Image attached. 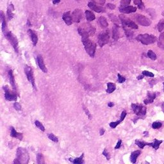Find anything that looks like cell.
<instances>
[{
	"instance_id": "6da1fadb",
	"label": "cell",
	"mask_w": 164,
	"mask_h": 164,
	"mask_svg": "<svg viewBox=\"0 0 164 164\" xmlns=\"http://www.w3.org/2000/svg\"><path fill=\"white\" fill-rule=\"evenodd\" d=\"M30 156L28 151L23 147H18L16 153V157L13 161V163H28L29 162Z\"/></svg>"
},
{
	"instance_id": "7a4b0ae2",
	"label": "cell",
	"mask_w": 164,
	"mask_h": 164,
	"mask_svg": "<svg viewBox=\"0 0 164 164\" xmlns=\"http://www.w3.org/2000/svg\"><path fill=\"white\" fill-rule=\"evenodd\" d=\"M81 41L84 45L85 50L92 58H94L96 50V44L89 37H81Z\"/></svg>"
},
{
	"instance_id": "3957f363",
	"label": "cell",
	"mask_w": 164,
	"mask_h": 164,
	"mask_svg": "<svg viewBox=\"0 0 164 164\" xmlns=\"http://www.w3.org/2000/svg\"><path fill=\"white\" fill-rule=\"evenodd\" d=\"M78 31L81 37H89L91 35H94L95 28L89 23H84L81 26L78 28Z\"/></svg>"
},
{
	"instance_id": "277c9868",
	"label": "cell",
	"mask_w": 164,
	"mask_h": 164,
	"mask_svg": "<svg viewBox=\"0 0 164 164\" xmlns=\"http://www.w3.org/2000/svg\"><path fill=\"white\" fill-rule=\"evenodd\" d=\"M136 39L144 45L153 44L156 41V38L154 35L149 34H140L136 37Z\"/></svg>"
},
{
	"instance_id": "5b68a950",
	"label": "cell",
	"mask_w": 164,
	"mask_h": 164,
	"mask_svg": "<svg viewBox=\"0 0 164 164\" xmlns=\"http://www.w3.org/2000/svg\"><path fill=\"white\" fill-rule=\"evenodd\" d=\"M5 37L6 39L9 41L10 44L13 47V50L16 53H19V42L17 37L15 35H13L11 31H8L6 34H5Z\"/></svg>"
},
{
	"instance_id": "8992f818",
	"label": "cell",
	"mask_w": 164,
	"mask_h": 164,
	"mask_svg": "<svg viewBox=\"0 0 164 164\" xmlns=\"http://www.w3.org/2000/svg\"><path fill=\"white\" fill-rule=\"evenodd\" d=\"M109 39H110V33H109L108 30H106L101 32L98 37L99 46L101 47H103L109 42Z\"/></svg>"
},
{
	"instance_id": "52a82bcc",
	"label": "cell",
	"mask_w": 164,
	"mask_h": 164,
	"mask_svg": "<svg viewBox=\"0 0 164 164\" xmlns=\"http://www.w3.org/2000/svg\"><path fill=\"white\" fill-rule=\"evenodd\" d=\"M4 91H5V98L6 101H16L17 99V95L16 94V91L13 90V91H10L9 86L5 85L3 87Z\"/></svg>"
},
{
	"instance_id": "ba28073f",
	"label": "cell",
	"mask_w": 164,
	"mask_h": 164,
	"mask_svg": "<svg viewBox=\"0 0 164 164\" xmlns=\"http://www.w3.org/2000/svg\"><path fill=\"white\" fill-rule=\"evenodd\" d=\"M24 72H25L26 75L27 79H28V81L30 82V83L31 84V85L33 86L34 89L36 90L35 78H34L33 72L32 68L28 65H25V67H24Z\"/></svg>"
},
{
	"instance_id": "9c48e42d",
	"label": "cell",
	"mask_w": 164,
	"mask_h": 164,
	"mask_svg": "<svg viewBox=\"0 0 164 164\" xmlns=\"http://www.w3.org/2000/svg\"><path fill=\"white\" fill-rule=\"evenodd\" d=\"M132 108L133 112L139 117L144 116L146 113V107L142 105L133 103L132 104Z\"/></svg>"
},
{
	"instance_id": "30bf717a",
	"label": "cell",
	"mask_w": 164,
	"mask_h": 164,
	"mask_svg": "<svg viewBox=\"0 0 164 164\" xmlns=\"http://www.w3.org/2000/svg\"><path fill=\"white\" fill-rule=\"evenodd\" d=\"M119 19L121 23H122V25L126 26L129 27L132 29H138V28H139L138 26L133 21H132L130 19L125 17L123 15H119Z\"/></svg>"
},
{
	"instance_id": "8fae6325",
	"label": "cell",
	"mask_w": 164,
	"mask_h": 164,
	"mask_svg": "<svg viewBox=\"0 0 164 164\" xmlns=\"http://www.w3.org/2000/svg\"><path fill=\"white\" fill-rule=\"evenodd\" d=\"M135 19H136V22H137L139 24L143 26H149L151 23V20L149 19L147 17H146V16H143V15H136V16H135Z\"/></svg>"
},
{
	"instance_id": "7c38bea8",
	"label": "cell",
	"mask_w": 164,
	"mask_h": 164,
	"mask_svg": "<svg viewBox=\"0 0 164 164\" xmlns=\"http://www.w3.org/2000/svg\"><path fill=\"white\" fill-rule=\"evenodd\" d=\"M72 18L73 22L76 23H78L81 21V19L83 18V13L81 9H75L72 12Z\"/></svg>"
},
{
	"instance_id": "4fadbf2b",
	"label": "cell",
	"mask_w": 164,
	"mask_h": 164,
	"mask_svg": "<svg viewBox=\"0 0 164 164\" xmlns=\"http://www.w3.org/2000/svg\"><path fill=\"white\" fill-rule=\"evenodd\" d=\"M36 62L38 66L39 67V68L41 69L42 72H44V73H47V69L46 68V65H45L44 62V60L43 58H42V55L40 54H38L36 58Z\"/></svg>"
},
{
	"instance_id": "5bb4252c",
	"label": "cell",
	"mask_w": 164,
	"mask_h": 164,
	"mask_svg": "<svg viewBox=\"0 0 164 164\" xmlns=\"http://www.w3.org/2000/svg\"><path fill=\"white\" fill-rule=\"evenodd\" d=\"M88 6L91 9V10L94 11V12H97V13H104L106 12V10L104 7L101 6H98V5H95L94 2H89L88 3Z\"/></svg>"
},
{
	"instance_id": "9a60e30c",
	"label": "cell",
	"mask_w": 164,
	"mask_h": 164,
	"mask_svg": "<svg viewBox=\"0 0 164 164\" xmlns=\"http://www.w3.org/2000/svg\"><path fill=\"white\" fill-rule=\"evenodd\" d=\"M0 19H1V30H2L3 34L5 35V34H6L9 31V30H8L7 28V24H6L5 16L3 11H1V13H0Z\"/></svg>"
},
{
	"instance_id": "2e32d148",
	"label": "cell",
	"mask_w": 164,
	"mask_h": 164,
	"mask_svg": "<svg viewBox=\"0 0 164 164\" xmlns=\"http://www.w3.org/2000/svg\"><path fill=\"white\" fill-rule=\"evenodd\" d=\"M62 19L64 21V23L68 26L71 25L72 23V16L71 14V12L70 11H68V12H65L64 13L62 16Z\"/></svg>"
},
{
	"instance_id": "e0dca14e",
	"label": "cell",
	"mask_w": 164,
	"mask_h": 164,
	"mask_svg": "<svg viewBox=\"0 0 164 164\" xmlns=\"http://www.w3.org/2000/svg\"><path fill=\"white\" fill-rule=\"evenodd\" d=\"M119 11L122 13H131L136 11V8L133 6H127L124 7H120Z\"/></svg>"
},
{
	"instance_id": "ac0fdd59",
	"label": "cell",
	"mask_w": 164,
	"mask_h": 164,
	"mask_svg": "<svg viewBox=\"0 0 164 164\" xmlns=\"http://www.w3.org/2000/svg\"><path fill=\"white\" fill-rule=\"evenodd\" d=\"M28 34H29L31 40V41H32V43H33V46H36L38 42L37 34L33 30H30V29L28 30Z\"/></svg>"
},
{
	"instance_id": "d6986e66",
	"label": "cell",
	"mask_w": 164,
	"mask_h": 164,
	"mask_svg": "<svg viewBox=\"0 0 164 164\" xmlns=\"http://www.w3.org/2000/svg\"><path fill=\"white\" fill-rule=\"evenodd\" d=\"M120 32L119 26L117 24H114L112 27V38L113 40H117L119 39Z\"/></svg>"
},
{
	"instance_id": "ffe728a7",
	"label": "cell",
	"mask_w": 164,
	"mask_h": 164,
	"mask_svg": "<svg viewBox=\"0 0 164 164\" xmlns=\"http://www.w3.org/2000/svg\"><path fill=\"white\" fill-rule=\"evenodd\" d=\"M156 97V94L155 92H147V98L146 99H144V102L146 105L147 104L152 103L153 102L154 99H155V98Z\"/></svg>"
},
{
	"instance_id": "44dd1931",
	"label": "cell",
	"mask_w": 164,
	"mask_h": 164,
	"mask_svg": "<svg viewBox=\"0 0 164 164\" xmlns=\"http://www.w3.org/2000/svg\"><path fill=\"white\" fill-rule=\"evenodd\" d=\"M11 132H10V135L13 138H16V139H19V140H23V133H18L17 131L13 127H11Z\"/></svg>"
},
{
	"instance_id": "7402d4cb",
	"label": "cell",
	"mask_w": 164,
	"mask_h": 164,
	"mask_svg": "<svg viewBox=\"0 0 164 164\" xmlns=\"http://www.w3.org/2000/svg\"><path fill=\"white\" fill-rule=\"evenodd\" d=\"M14 6L12 3H11L10 5L9 6L7 9V12H6V13H7V17H8V19L9 20H12L13 19V16H14V13H13V11L14 10Z\"/></svg>"
},
{
	"instance_id": "603a6c76",
	"label": "cell",
	"mask_w": 164,
	"mask_h": 164,
	"mask_svg": "<svg viewBox=\"0 0 164 164\" xmlns=\"http://www.w3.org/2000/svg\"><path fill=\"white\" fill-rule=\"evenodd\" d=\"M9 81H10V85L13 87V89L16 91V81H15V78L13 74V72L12 70L9 71Z\"/></svg>"
},
{
	"instance_id": "cb8c5ba5",
	"label": "cell",
	"mask_w": 164,
	"mask_h": 164,
	"mask_svg": "<svg viewBox=\"0 0 164 164\" xmlns=\"http://www.w3.org/2000/svg\"><path fill=\"white\" fill-rule=\"evenodd\" d=\"M83 157H84V154L83 153L80 157H78V158H70L69 159V160L70 161V162H71L72 163H75V164H82L84 163Z\"/></svg>"
},
{
	"instance_id": "d4e9b609",
	"label": "cell",
	"mask_w": 164,
	"mask_h": 164,
	"mask_svg": "<svg viewBox=\"0 0 164 164\" xmlns=\"http://www.w3.org/2000/svg\"><path fill=\"white\" fill-rule=\"evenodd\" d=\"M85 17L87 21L91 22L95 19V15H94V13H93L92 11L87 10L85 12Z\"/></svg>"
},
{
	"instance_id": "484cf974",
	"label": "cell",
	"mask_w": 164,
	"mask_h": 164,
	"mask_svg": "<svg viewBox=\"0 0 164 164\" xmlns=\"http://www.w3.org/2000/svg\"><path fill=\"white\" fill-rule=\"evenodd\" d=\"M98 23H99L101 27L102 28H107L108 26L107 19L105 17H103V16H101V17H99V19H98Z\"/></svg>"
},
{
	"instance_id": "4316f807",
	"label": "cell",
	"mask_w": 164,
	"mask_h": 164,
	"mask_svg": "<svg viewBox=\"0 0 164 164\" xmlns=\"http://www.w3.org/2000/svg\"><path fill=\"white\" fill-rule=\"evenodd\" d=\"M140 153H141V152H140V151H139V150H138V151H133V152H132L130 156L131 162L133 163H136V159H137L138 156L140 155Z\"/></svg>"
},
{
	"instance_id": "83f0119b",
	"label": "cell",
	"mask_w": 164,
	"mask_h": 164,
	"mask_svg": "<svg viewBox=\"0 0 164 164\" xmlns=\"http://www.w3.org/2000/svg\"><path fill=\"white\" fill-rule=\"evenodd\" d=\"M122 27H123V29H124V33H125L127 37L129 38V39H131V38L133 37L134 33L130 29L128 28L129 27L126 26H124V25H122Z\"/></svg>"
},
{
	"instance_id": "f1b7e54d",
	"label": "cell",
	"mask_w": 164,
	"mask_h": 164,
	"mask_svg": "<svg viewBox=\"0 0 164 164\" xmlns=\"http://www.w3.org/2000/svg\"><path fill=\"white\" fill-rule=\"evenodd\" d=\"M116 89V85L115 83H107V89H106V92L108 94H111Z\"/></svg>"
},
{
	"instance_id": "f546056e",
	"label": "cell",
	"mask_w": 164,
	"mask_h": 164,
	"mask_svg": "<svg viewBox=\"0 0 164 164\" xmlns=\"http://www.w3.org/2000/svg\"><path fill=\"white\" fill-rule=\"evenodd\" d=\"M162 143V140H158L156 139H154V142L153 143H149V146L153 147L155 150H157L159 148V146L160 145V144Z\"/></svg>"
},
{
	"instance_id": "4dcf8cb0",
	"label": "cell",
	"mask_w": 164,
	"mask_h": 164,
	"mask_svg": "<svg viewBox=\"0 0 164 164\" xmlns=\"http://www.w3.org/2000/svg\"><path fill=\"white\" fill-rule=\"evenodd\" d=\"M158 46L159 47L164 50V32L162 33L161 35H160L159 40L158 42Z\"/></svg>"
},
{
	"instance_id": "1f68e13d",
	"label": "cell",
	"mask_w": 164,
	"mask_h": 164,
	"mask_svg": "<svg viewBox=\"0 0 164 164\" xmlns=\"http://www.w3.org/2000/svg\"><path fill=\"white\" fill-rule=\"evenodd\" d=\"M37 163L39 164L45 163L44 157L42 153H38L37 154Z\"/></svg>"
},
{
	"instance_id": "d6a6232c",
	"label": "cell",
	"mask_w": 164,
	"mask_h": 164,
	"mask_svg": "<svg viewBox=\"0 0 164 164\" xmlns=\"http://www.w3.org/2000/svg\"><path fill=\"white\" fill-rule=\"evenodd\" d=\"M135 144H136V145H137V146L141 149H143L146 146H149V143L146 142H144V141H142V140H135Z\"/></svg>"
},
{
	"instance_id": "836d02e7",
	"label": "cell",
	"mask_w": 164,
	"mask_h": 164,
	"mask_svg": "<svg viewBox=\"0 0 164 164\" xmlns=\"http://www.w3.org/2000/svg\"><path fill=\"white\" fill-rule=\"evenodd\" d=\"M133 1L134 3L138 6V8H139V9L143 10V9H144V3L142 2V0H133Z\"/></svg>"
},
{
	"instance_id": "e575fe53",
	"label": "cell",
	"mask_w": 164,
	"mask_h": 164,
	"mask_svg": "<svg viewBox=\"0 0 164 164\" xmlns=\"http://www.w3.org/2000/svg\"><path fill=\"white\" fill-rule=\"evenodd\" d=\"M108 17L111 21H112L114 23H119V20H118V17L115 16V15L113 14V13H109Z\"/></svg>"
},
{
	"instance_id": "d590c367",
	"label": "cell",
	"mask_w": 164,
	"mask_h": 164,
	"mask_svg": "<svg viewBox=\"0 0 164 164\" xmlns=\"http://www.w3.org/2000/svg\"><path fill=\"white\" fill-rule=\"evenodd\" d=\"M147 57L151 59L152 60H155L156 59V55L155 53H154L153 51H151V50H149L148 52H147Z\"/></svg>"
},
{
	"instance_id": "8d00e7d4",
	"label": "cell",
	"mask_w": 164,
	"mask_h": 164,
	"mask_svg": "<svg viewBox=\"0 0 164 164\" xmlns=\"http://www.w3.org/2000/svg\"><path fill=\"white\" fill-rule=\"evenodd\" d=\"M35 126H36L37 128H39V129H40V130L42 131V132H44V131H45L44 126L43 124H42L40 122H39V121H35Z\"/></svg>"
},
{
	"instance_id": "74e56055",
	"label": "cell",
	"mask_w": 164,
	"mask_h": 164,
	"mask_svg": "<svg viewBox=\"0 0 164 164\" xmlns=\"http://www.w3.org/2000/svg\"><path fill=\"white\" fill-rule=\"evenodd\" d=\"M131 0H121V6L120 7H124V6H127L130 4Z\"/></svg>"
},
{
	"instance_id": "f35d334b",
	"label": "cell",
	"mask_w": 164,
	"mask_h": 164,
	"mask_svg": "<svg viewBox=\"0 0 164 164\" xmlns=\"http://www.w3.org/2000/svg\"><path fill=\"white\" fill-rule=\"evenodd\" d=\"M158 30L160 32L164 30V20H162L158 24Z\"/></svg>"
},
{
	"instance_id": "ab89813d",
	"label": "cell",
	"mask_w": 164,
	"mask_h": 164,
	"mask_svg": "<svg viewBox=\"0 0 164 164\" xmlns=\"http://www.w3.org/2000/svg\"><path fill=\"white\" fill-rule=\"evenodd\" d=\"M47 136H48V138L50 139V140H51L52 141L54 142H58V138L57 137V136H55L54 135H53V133H50L47 135Z\"/></svg>"
},
{
	"instance_id": "60d3db41",
	"label": "cell",
	"mask_w": 164,
	"mask_h": 164,
	"mask_svg": "<svg viewBox=\"0 0 164 164\" xmlns=\"http://www.w3.org/2000/svg\"><path fill=\"white\" fill-rule=\"evenodd\" d=\"M121 122H122V121H121V119H119V121H115V122H112L110 123V126L112 128H115L116 127H117V126L119 125Z\"/></svg>"
},
{
	"instance_id": "b9f144b4",
	"label": "cell",
	"mask_w": 164,
	"mask_h": 164,
	"mask_svg": "<svg viewBox=\"0 0 164 164\" xmlns=\"http://www.w3.org/2000/svg\"><path fill=\"white\" fill-rule=\"evenodd\" d=\"M102 155H104L105 157H106L107 160H109L110 159V154L106 148H105V149H104V151H102Z\"/></svg>"
},
{
	"instance_id": "7bdbcfd3",
	"label": "cell",
	"mask_w": 164,
	"mask_h": 164,
	"mask_svg": "<svg viewBox=\"0 0 164 164\" xmlns=\"http://www.w3.org/2000/svg\"><path fill=\"white\" fill-rule=\"evenodd\" d=\"M162 126V124L160 122H154L153 123L152 127L153 129H158Z\"/></svg>"
},
{
	"instance_id": "ee69618b",
	"label": "cell",
	"mask_w": 164,
	"mask_h": 164,
	"mask_svg": "<svg viewBox=\"0 0 164 164\" xmlns=\"http://www.w3.org/2000/svg\"><path fill=\"white\" fill-rule=\"evenodd\" d=\"M91 1L94 2V3L98 4V5H104L105 2H106V0H91Z\"/></svg>"
},
{
	"instance_id": "f6af8a7d",
	"label": "cell",
	"mask_w": 164,
	"mask_h": 164,
	"mask_svg": "<svg viewBox=\"0 0 164 164\" xmlns=\"http://www.w3.org/2000/svg\"><path fill=\"white\" fill-rule=\"evenodd\" d=\"M117 76H118V82L120 83H124V81H126V78L124 77V76H121L119 73L117 74Z\"/></svg>"
},
{
	"instance_id": "bcb514c9",
	"label": "cell",
	"mask_w": 164,
	"mask_h": 164,
	"mask_svg": "<svg viewBox=\"0 0 164 164\" xmlns=\"http://www.w3.org/2000/svg\"><path fill=\"white\" fill-rule=\"evenodd\" d=\"M142 74L144 76H149V77H154V74L152 73L151 72H149L147 71H144L142 72Z\"/></svg>"
},
{
	"instance_id": "7dc6e473",
	"label": "cell",
	"mask_w": 164,
	"mask_h": 164,
	"mask_svg": "<svg viewBox=\"0 0 164 164\" xmlns=\"http://www.w3.org/2000/svg\"><path fill=\"white\" fill-rule=\"evenodd\" d=\"M13 107H14V108L16 109L17 111H19V110H21V106H20V104L17 102L13 103Z\"/></svg>"
},
{
	"instance_id": "c3c4849f",
	"label": "cell",
	"mask_w": 164,
	"mask_h": 164,
	"mask_svg": "<svg viewBox=\"0 0 164 164\" xmlns=\"http://www.w3.org/2000/svg\"><path fill=\"white\" fill-rule=\"evenodd\" d=\"M83 110H84V111H85V112L86 115L88 116V119H92V115H91V113L89 112V111H88V109H87V108H85V107H83Z\"/></svg>"
},
{
	"instance_id": "681fc988",
	"label": "cell",
	"mask_w": 164,
	"mask_h": 164,
	"mask_svg": "<svg viewBox=\"0 0 164 164\" xmlns=\"http://www.w3.org/2000/svg\"><path fill=\"white\" fill-rule=\"evenodd\" d=\"M106 7H107L108 9H110V10H114V9L116 8V6L114 5V4L108 3L107 5H106Z\"/></svg>"
},
{
	"instance_id": "f907efd6",
	"label": "cell",
	"mask_w": 164,
	"mask_h": 164,
	"mask_svg": "<svg viewBox=\"0 0 164 164\" xmlns=\"http://www.w3.org/2000/svg\"><path fill=\"white\" fill-rule=\"evenodd\" d=\"M121 144H122V140H119L118 142H117V145H116V146H115V149H119L120 147H121Z\"/></svg>"
},
{
	"instance_id": "816d5d0a",
	"label": "cell",
	"mask_w": 164,
	"mask_h": 164,
	"mask_svg": "<svg viewBox=\"0 0 164 164\" xmlns=\"http://www.w3.org/2000/svg\"><path fill=\"white\" fill-rule=\"evenodd\" d=\"M147 12H148V13H149L150 15H151V16H153H153L155 15V12H154V11L153 10H151V9H148Z\"/></svg>"
},
{
	"instance_id": "f5cc1de1",
	"label": "cell",
	"mask_w": 164,
	"mask_h": 164,
	"mask_svg": "<svg viewBox=\"0 0 164 164\" xmlns=\"http://www.w3.org/2000/svg\"><path fill=\"white\" fill-rule=\"evenodd\" d=\"M105 130L103 129V128H101L100 130H99V133H100V135H103L104 133H105Z\"/></svg>"
},
{
	"instance_id": "db71d44e",
	"label": "cell",
	"mask_w": 164,
	"mask_h": 164,
	"mask_svg": "<svg viewBox=\"0 0 164 164\" xmlns=\"http://www.w3.org/2000/svg\"><path fill=\"white\" fill-rule=\"evenodd\" d=\"M156 83V80H151V81H149V84L151 85V86L155 84Z\"/></svg>"
},
{
	"instance_id": "11a10c76",
	"label": "cell",
	"mask_w": 164,
	"mask_h": 164,
	"mask_svg": "<svg viewBox=\"0 0 164 164\" xmlns=\"http://www.w3.org/2000/svg\"><path fill=\"white\" fill-rule=\"evenodd\" d=\"M60 2V0H53V3L56 5V4H58Z\"/></svg>"
},
{
	"instance_id": "9f6ffc18",
	"label": "cell",
	"mask_w": 164,
	"mask_h": 164,
	"mask_svg": "<svg viewBox=\"0 0 164 164\" xmlns=\"http://www.w3.org/2000/svg\"><path fill=\"white\" fill-rule=\"evenodd\" d=\"M108 106L109 107H113V106H114V104H113L112 102H110L108 104Z\"/></svg>"
},
{
	"instance_id": "6f0895ef",
	"label": "cell",
	"mask_w": 164,
	"mask_h": 164,
	"mask_svg": "<svg viewBox=\"0 0 164 164\" xmlns=\"http://www.w3.org/2000/svg\"><path fill=\"white\" fill-rule=\"evenodd\" d=\"M144 75H142V76H138L137 77V80H142V79H143L144 78Z\"/></svg>"
},
{
	"instance_id": "680465c9",
	"label": "cell",
	"mask_w": 164,
	"mask_h": 164,
	"mask_svg": "<svg viewBox=\"0 0 164 164\" xmlns=\"http://www.w3.org/2000/svg\"><path fill=\"white\" fill-rule=\"evenodd\" d=\"M26 24H27V25H28V26H31V23H30V20H28Z\"/></svg>"
},
{
	"instance_id": "91938a15",
	"label": "cell",
	"mask_w": 164,
	"mask_h": 164,
	"mask_svg": "<svg viewBox=\"0 0 164 164\" xmlns=\"http://www.w3.org/2000/svg\"><path fill=\"white\" fill-rule=\"evenodd\" d=\"M162 111H163L164 113V102L162 104Z\"/></svg>"
},
{
	"instance_id": "94428289",
	"label": "cell",
	"mask_w": 164,
	"mask_h": 164,
	"mask_svg": "<svg viewBox=\"0 0 164 164\" xmlns=\"http://www.w3.org/2000/svg\"><path fill=\"white\" fill-rule=\"evenodd\" d=\"M163 86H164V82H163Z\"/></svg>"
}]
</instances>
